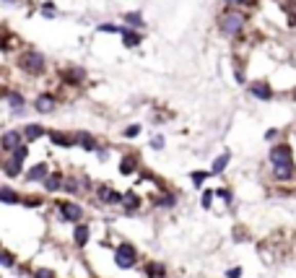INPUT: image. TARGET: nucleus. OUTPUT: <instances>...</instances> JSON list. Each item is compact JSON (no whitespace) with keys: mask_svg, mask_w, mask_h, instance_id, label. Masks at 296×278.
<instances>
[{"mask_svg":"<svg viewBox=\"0 0 296 278\" xmlns=\"http://www.w3.org/2000/svg\"><path fill=\"white\" fill-rule=\"evenodd\" d=\"M219 26H221V34L236 36V34H242V29L247 26V18H244V13H239V11H226V13L221 16Z\"/></svg>","mask_w":296,"mask_h":278,"instance_id":"f257e3e1","label":"nucleus"},{"mask_svg":"<svg viewBox=\"0 0 296 278\" xmlns=\"http://www.w3.org/2000/svg\"><path fill=\"white\" fill-rule=\"evenodd\" d=\"M18 65H21V70H26L29 75H39V73H45V55L36 52V50H26V52L18 57Z\"/></svg>","mask_w":296,"mask_h":278,"instance_id":"f03ea898","label":"nucleus"},{"mask_svg":"<svg viewBox=\"0 0 296 278\" xmlns=\"http://www.w3.org/2000/svg\"><path fill=\"white\" fill-rule=\"evenodd\" d=\"M114 263H117L120 268H133V265H135V250H133L130 245H122V247L117 250V255H114Z\"/></svg>","mask_w":296,"mask_h":278,"instance_id":"7ed1b4c3","label":"nucleus"},{"mask_svg":"<svg viewBox=\"0 0 296 278\" xmlns=\"http://www.w3.org/2000/svg\"><path fill=\"white\" fill-rule=\"evenodd\" d=\"M270 164H293V158H291V148L288 146H275L270 148Z\"/></svg>","mask_w":296,"mask_h":278,"instance_id":"20e7f679","label":"nucleus"},{"mask_svg":"<svg viewBox=\"0 0 296 278\" xmlns=\"http://www.w3.org/2000/svg\"><path fill=\"white\" fill-rule=\"evenodd\" d=\"M0 146H3L6 151H13L21 146V130H6L3 138H0Z\"/></svg>","mask_w":296,"mask_h":278,"instance_id":"39448f33","label":"nucleus"},{"mask_svg":"<svg viewBox=\"0 0 296 278\" xmlns=\"http://www.w3.org/2000/svg\"><path fill=\"white\" fill-rule=\"evenodd\" d=\"M34 107H36V112H52V109L57 107V102H55L52 94H42V96H36Z\"/></svg>","mask_w":296,"mask_h":278,"instance_id":"423d86ee","label":"nucleus"},{"mask_svg":"<svg viewBox=\"0 0 296 278\" xmlns=\"http://www.w3.org/2000/svg\"><path fill=\"white\" fill-rule=\"evenodd\" d=\"M60 213L65 221H78L81 219V208L75 203H60Z\"/></svg>","mask_w":296,"mask_h":278,"instance_id":"0eeeda50","label":"nucleus"},{"mask_svg":"<svg viewBox=\"0 0 296 278\" xmlns=\"http://www.w3.org/2000/svg\"><path fill=\"white\" fill-rule=\"evenodd\" d=\"M122 42H125V47H138V45H141V34H138L135 29L125 26V29H122Z\"/></svg>","mask_w":296,"mask_h":278,"instance_id":"6e6552de","label":"nucleus"},{"mask_svg":"<svg viewBox=\"0 0 296 278\" xmlns=\"http://www.w3.org/2000/svg\"><path fill=\"white\" fill-rule=\"evenodd\" d=\"M249 94L252 96H258V99H270L273 96V91H270V86L268 84H249Z\"/></svg>","mask_w":296,"mask_h":278,"instance_id":"1a4fd4ad","label":"nucleus"},{"mask_svg":"<svg viewBox=\"0 0 296 278\" xmlns=\"http://www.w3.org/2000/svg\"><path fill=\"white\" fill-rule=\"evenodd\" d=\"M99 201L104 203H122V195L112 187H99Z\"/></svg>","mask_w":296,"mask_h":278,"instance_id":"9d476101","label":"nucleus"},{"mask_svg":"<svg viewBox=\"0 0 296 278\" xmlns=\"http://www.w3.org/2000/svg\"><path fill=\"white\" fill-rule=\"evenodd\" d=\"M6 102L11 104L13 112H24V96L18 91H6Z\"/></svg>","mask_w":296,"mask_h":278,"instance_id":"9b49d317","label":"nucleus"},{"mask_svg":"<svg viewBox=\"0 0 296 278\" xmlns=\"http://www.w3.org/2000/svg\"><path fill=\"white\" fill-rule=\"evenodd\" d=\"M122 206H125V211H135L138 206H141V197L133 192V190H128L122 195Z\"/></svg>","mask_w":296,"mask_h":278,"instance_id":"f8f14e48","label":"nucleus"},{"mask_svg":"<svg viewBox=\"0 0 296 278\" xmlns=\"http://www.w3.org/2000/svg\"><path fill=\"white\" fill-rule=\"evenodd\" d=\"M21 167H24V162H16L13 156H11V158H6V164H3L6 177H18V174H21Z\"/></svg>","mask_w":296,"mask_h":278,"instance_id":"ddd939ff","label":"nucleus"},{"mask_svg":"<svg viewBox=\"0 0 296 278\" xmlns=\"http://www.w3.org/2000/svg\"><path fill=\"white\" fill-rule=\"evenodd\" d=\"M26 180H31V182L47 180V167H45V164H36V167H31V169H29V174H26Z\"/></svg>","mask_w":296,"mask_h":278,"instance_id":"4468645a","label":"nucleus"},{"mask_svg":"<svg viewBox=\"0 0 296 278\" xmlns=\"http://www.w3.org/2000/svg\"><path fill=\"white\" fill-rule=\"evenodd\" d=\"M275 180H291L293 177V164H275Z\"/></svg>","mask_w":296,"mask_h":278,"instance_id":"2eb2a0df","label":"nucleus"},{"mask_svg":"<svg viewBox=\"0 0 296 278\" xmlns=\"http://www.w3.org/2000/svg\"><path fill=\"white\" fill-rule=\"evenodd\" d=\"M42 135H45V128H42V125H26V128H24V138H26V141H36V138H42Z\"/></svg>","mask_w":296,"mask_h":278,"instance_id":"dca6fc26","label":"nucleus"},{"mask_svg":"<svg viewBox=\"0 0 296 278\" xmlns=\"http://www.w3.org/2000/svg\"><path fill=\"white\" fill-rule=\"evenodd\" d=\"M65 185V180H63V174H50L47 180H45V187H47V192H55L57 187H63Z\"/></svg>","mask_w":296,"mask_h":278,"instance_id":"f3484780","label":"nucleus"},{"mask_svg":"<svg viewBox=\"0 0 296 278\" xmlns=\"http://www.w3.org/2000/svg\"><path fill=\"white\" fill-rule=\"evenodd\" d=\"M75 141H78L83 148H86V151H96V141H94L89 133H78V135H75Z\"/></svg>","mask_w":296,"mask_h":278,"instance_id":"a211bd4d","label":"nucleus"},{"mask_svg":"<svg viewBox=\"0 0 296 278\" xmlns=\"http://www.w3.org/2000/svg\"><path fill=\"white\" fill-rule=\"evenodd\" d=\"M50 141H52L55 146H73L75 138H68V135H63V133H57V130H50Z\"/></svg>","mask_w":296,"mask_h":278,"instance_id":"6ab92c4d","label":"nucleus"},{"mask_svg":"<svg viewBox=\"0 0 296 278\" xmlns=\"http://www.w3.org/2000/svg\"><path fill=\"white\" fill-rule=\"evenodd\" d=\"M146 273H148L151 278H164V275H166V268H164L161 263H148V265H146Z\"/></svg>","mask_w":296,"mask_h":278,"instance_id":"aec40b11","label":"nucleus"},{"mask_svg":"<svg viewBox=\"0 0 296 278\" xmlns=\"http://www.w3.org/2000/svg\"><path fill=\"white\" fill-rule=\"evenodd\" d=\"M65 78H68L70 84H81L83 78H86V70H83V68H73V70H65Z\"/></svg>","mask_w":296,"mask_h":278,"instance_id":"412c9836","label":"nucleus"},{"mask_svg":"<svg viewBox=\"0 0 296 278\" xmlns=\"http://www.w3.org/2000/svg\"><path fill=\"white\" fill-rule=\"evenodd\" d=\"M73 240H75V245H78V247H83V245H86V242H89V226H78Z\"/></svg>","mask_w":296,"mask_h":278,"instance_id":"4be33fe9","label":"nucleus"},{"mask_svg":"<svg viewBox=\"0 0 296 278\" xmlns=\"http://www.w3.org/2000/svg\"><path fill=\"white\" fill-rule=\"evenodd\" d=\"M135 156H125L122 162H120V169H122V174H133V169H135Z\"/></svg>","mask_w":296,"mask_h":278,"instance_id":"5701e85b","label":"nucleus"},{"mask_svg":"<svg viewBox=\"0 0 296 278\" xmlns=\"http://www.w3.org/2000/svg\"><path fill=\"white\" fill-rule=\"evenodd\" d=\"M226 164H229V151H226L224 156H219L216 162H213V172H210V174H221V172L226 169Z\"/></svg>","mask_w":296,"mask_h":278,"instance_id":"b1692460","label":"nucleus"},{"mask_svg":"<svg viewBox=\"0 0 296 278\" xmlns=\"http://www.w3.org/2000/svg\"><path fill=\"white\" fill-rule=\"evenodd\" d=\"M0 201H3V203H18V195L11 187H3V190H0Z\"/></svg>","mask_w":296,"mask_h":278,"instance_id":"393cba45","label":"nucleus"},{"mask_svg":"<svg viewBox=\"0 0 296 278\" xmlns=\"http://www.w3.org/2000/svg\"><path fill=\"white\" fill-rule=\"evenodd\" d=\"M125 24L138 29V26H143V18H141V13H125Z\"/></svg>","mask_w":296,"mask_h":278,"instance_id":"a878e982","label":"nucleus"},{"mask_svg":"<svg viewBox=\"0 0 296 278\" xmlns=\"http://www.w3.org/2000/svg\"><path fill=\"white\" fill-rule=\"evenodd\" d=\"M11 156L16 158V162H26V156H29V146H24V143H21L18 148H13V151H11Z\"/></svg>","mask_w":296,"mask_h":278,"instance_id":"bb28decb","label":"nucleus"},{"mask_svg":"<svg viewBox=\"0 0 296 278\" xmlns=\"http://www.w3.org/2000/svg\"><path fill=\"white\" fill-rule=\"evenodd\" d=\"M210 203H213V192L205 190V192H203V208H210Z\"/></svg>","mask_w":296,"mask_h":278,"instance_id":"cd10ccee","label":"nucleus"},{"mask_svg":"<svg viewBox=\"0 0 296 278\" xmlns=\"http://www.w3.org/2000/svg\"><path fill=\"white\" fill-rule=\"evenodd\" d=\"M99 31H109V34L120 31V34H122V29H120V26H114V24H102V26H99Z\"/></svg>","mask_w":296,"mask_h":278,"instance_id":"c85d7f7f","label":"nucleus"},{"mask_svg":"<svg viewBox=\"0 0 296 278\" xmlns=\"http://www.w3.org/2000/svg\"><path fill=\"white\" fill-rule=\"evenodd\" d=\"M141 133V125H130L128 130H125V138H135Z\"/></svg>","mask_w":296,"mask_h":278,"instance_id":"c756f323","label":"nucleus"},{"mask_svg":"<svg viewBox=\"0 0 296 278\" xmlns=\"http://www.w3.org/2000/svg\"><path fill=\"white\" fill-rule=\"evenodd\" d=\"M0 260H3V265H6V268H11V265H13V255H11V252H3V257H0Z\"/></svg>","mask_w":296,"mask_h":278,"instance_id":"7c9ffc66","label":"nucleus"},{"mask_svg":"<svg viewBox=\"0 0 296 278\" xmlns=\"http://www.w3.org/2000/svg\"><path fill=\"white\" fill-rule=\"evenodd\" d=\"M34 278H55V275H52V270H36Z\"/></svg>","mask_w":296,"mask_h":278,"instance_id":"2f4dec72","label":"nucleus"},{"mask_svg":"<svg viewBox=\"0 0 296 278\" xmlns=\"http://www.w3.org/2000/svg\"><path fill=\"white\" fill-rule=\"evenodd\" d=\"M205 174H210V172H195V174H192V180H195V185H200V182L205 180Z\"/></svg>","mask_w":296,"mask_h":278,"instance_id":"473e14b6","label":"nucleus"},{"mask_svg":"<svg viewBox=\"0 0 296 278\" xmlns=\"http://www.w3.org/2000/svg\"><path fill=\"white\" fill-rule=\"evenodd\" d=\"M242 275V268H231L229 273H226V278H239Z\"/></svg>","mask_w":296,"mask_h":278,"instance_id":"72a5a7b5","label":"nucleus"},{"mask_svg":"<svg viewBox=\"0 0 296 278\" xmlns=\"http://www.w3.org/2000/svg\"><path fill=\"white\" fill-rule=\"evenodd\" d=\"M275 138H278V130H273V128H270V130L265 133V141H275Z\"/></svg>","mask_w":296,"mask_h":278,"instance_id":"f704fd0d","label":"nucleus"},{"mask_svg":"<svg viewBox=\"0 0 296 278\" xmlns=\"http://www.w3.org/2000/svg\"><path fill=\"white\" fill-rule=\"evenodd\" d=\"M161 206H174V197H172V195H166V197H161Z\"/></svg>","mask_w":296,"mask_h":278,"instance_id":"c9c22d12","label":"nucleus"},{"mask_svg":"<svg viewBox=\"0 0 296 278\" xmlns=\"http://www.w3.org/2000/svg\"><path fill=\"white\" fill-rule=\"evenodd\" d=\"M216 192L224 197V201H229V203H231V192H229V190H216Z\"/></svg>","mask_w":296,"mask_h":278,"instance_id":"e433bc0d","label":"nucleus"},{"mask_svg":"<svg viewBox=\"0 0 296 278\" xmlns=\"http://www.w3.org/2000/svg\"><path fill=\"white\" fill-rule=\"evenodd\" d=\"M164 146V138H153V148H161Z\"/></svg>","mask_w":296,"mask_h":278,"instance_id":"4c0bfd02","label":"nucleus"},{"mask_svg":"<svg viewBox=\"0 0 296 278\" xmlns=\"http://www.w3.org/2000/svg\"><path fill=\"white\" fill-rule=\"evenodd\" d=\"M6 3H16V0H6Z\"/></svg>","mask_w":296,"mask_h":278,"instance_id":"58836bf2","label":"nucleus"}]
</instances>
